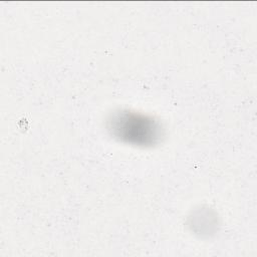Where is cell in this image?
<instances>
[{"label": "cell", "mask_w": 257, "mask_h": 257, "mask_svg": "<svg viewBox=\"0 0 257 257\" xmlns=\"http://www.w3.org/2000/svg\"><path fill=\"white\" fill-rule=\"evenodd\" d=\"M113 128L117 132L121 139L127 142L134 141L137 144L153 143L157 138V126L152 119L136 114L123 113L114 120Z\"/></svg>", "instance_id": "cell-1"}]
</instances>
